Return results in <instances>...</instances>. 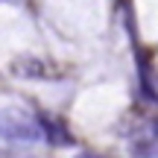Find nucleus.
I'll return each instance as SVG.
<instances>
[{
    "label": "nucleus",
    "instance_id": "1",
    "mask_svg": "<svg viewBox=\"0 0 158 158\" xmlns=\"http://www.w3.org/2000/svg\"><path fill=\"white\" fill-rule=\"evenodd\" d=\"M0 138L9 143H38L41 129L35 111L23 108H0Z\"/></svg>",
    "mask_w": 158,
    "mask_h": 158
},
{
    "label": "nucleus",
    "instance_id": "2",
    "mask_svg": "<svg viewBox=\"0 0 158 158\" xmlns=\"http://www.w3.org/2000/svg\"><path fill=\"white\" fill-rule=\"evenodd\" d=\"M135 73H138V88H141L143 100L158 106V68H155L152 56H149V50L135 53Z\"/></svg>",
    "mask_w": 158,
    "mask_h": 158
},
{
    "label": "nucleus",
    "instance_id": "3",
    "mask_svg": "<svg viewBox=\"0 0 158 158\" xmlns=\"http://www.w3.org/2000/svg\"><path fill=\"white\" fill-rule=\"evenodd\" d=\"M35 120H38V129H41V141L50 143V147H73L76 138L70 135L68 123H64L62 117H53V114L47 111H35Z\"/></svg>",
    "mask_w": 158,
    "mask_h": 158
},
{
    "label": "nucleus",
    "instance_id": "4",
    "mask_svg": "<svg viewBox=\"0 0 158 158\" xmlns=\"http://www.w3.org/2000/svg\"><path fill=\"white\" fill-rule=\"evenodd\" d=\"M9 73L18 79H47V64L41 62L38 56H21L9 64Z\"/></svg>",
    "mask_w": 158,
    "mask_h": 158
},
{
    "label": "nucleus",
    "instance_id": "5",
    "mask_svg": "<svg viewBox=\"0 0 158 158\" xmlns=\"http://www.w3.org/2000/svg\"><path fill=\"white\" fill-rule=\"evenodd\" d=\"M76 158H100V155H94V152H79Z\"/></svg>",
    "mask_w": 158,
    "mask_h": 158
}]
</instances>
